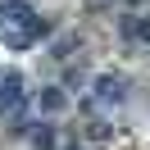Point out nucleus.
Here are the masks:
<instances>
[{
    "instance_id": "nucleus-6",
    "label": "nucleus",
    "mask_w": 150,
    "mask_h": 150,
    "mask_svg": "<svg viewBox=\"0 0 150 150\" xmlns=\"http://www.w3.org/2000/svg\"><path fill=\"white\" fill-rule=\"evenodd\" d=\"M32 141H37V150H50V141H55V137H50V127H37V132H32Z\"/></svg>"
},
{
    "instance_id": "nucleus-5",
    "label": "nucleus",
    "mask_w": 150,
    "mask_h": 150,
    "mask_svg": "<svg viewBox=\"0 0 150 150\" xmlns=\"http://www.w3.org/2000/svg\"><path fill=\"white\" fill-rule=\"evenodd\" d=\"M41 109H46V114L64 109V91H59V86H46V91H41Z\"/></svg>"
},
{
    "instance_id": "nucleus-2",
    "label": "nucleus",
    "mask_w": 150,
    "mask_h": 150,
    "mask_svg": "<svg viewBox=\"0 0 150 150\" xmlns=\"http://www.w3.org/2000/svg\"><path fill=\"white\" fill-rule=\"evenodd\" d=\"M23 109H28V82H23L18 68H5V73H0V114L9 123H18Z\"/></svg>"
},
{
    "instance_id": "nucleus-1",
    "label": "nucleus",
    "mask_w": 150,
    "mask_h": 150,
    "mask_svg": "<svg viewBox=\"0 0 150 150\" xmlns=\"http://www.w3.org/2000/svg\"><path fill=\"white\" fill-rule=\"evenodd\" d=\"M0 37L9 41L14 50H28V46H37V37L41 32H46V23L37 18V14L28 9V5H23V0H14V5H5V9H0Z\"/></svg>"
},
{
    "instance_id": "nucleus-3",
    "label": "nucleus",
    "mask_w": 150,
    "mask_h": 150,
    "mask_svg": "<svg viewBox=\"0 0 150 150\" xmlns=\"http://www.w3.org/2000/svg\"><path fill=\"white\" fill-rule=\"evenodd\" d=\"M123 96H127V82H123V77H100V82H96V100L118 105Z\"/></svg>"
},
{
    "instance_id": "nucleus-4",
    "label": "nucleus",
    "mask_w": 150,
    "mask_h": 150,
    "mask_svg": "<svg viewBox=\"0 0 150 150\" xmlns=\"http://www.w3.org/2000/svg\"><path fill=\"white\" fill-rule=\"evenodd\" d=\"M123 37H127V41H141V46H150V18H123Z\"/></svg>"
}]
</instances>
